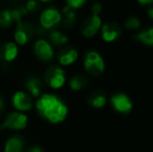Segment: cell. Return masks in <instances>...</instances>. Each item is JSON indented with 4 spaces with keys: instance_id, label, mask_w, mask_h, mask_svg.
<instances>
[{
    "instance_id": "6da1fadb",
    "label": "cell",
    "mask_w": 153,
    "mask_h": 152,
    "mask_svg": "<svg viewBox=\"0 0 153 152\" xmlns=\"http://www.w3.org/2000/svg\"><path fill=\"white\" fill-rule=\"evenodd\" d=\"M36 110L42 117L51 123H59L66 119L68 108L53 94H44L36 101Z\"/></svg>"
},
{
    "instance_id": "7a4b0ae2",
    "label": "cell",
    "mask_w": 153,
    "mask_h": 152,
    "mask_svg": "<svg viewBox=\"0 0 153 152\" xmlns=\"http://www.w3.org/2000/svg\"><path fill=\"white\" fill-rule=\"evenodd\" d=\"M85 71L93 76H99L103 73L105 69L104 61L100 54L95 51H90L85 54Z\"/></svg>"
},
{
    "instance_id": "3957f363",
    "label": "cell",
    "mask_w": 153,
    "mask_h": 152,
    "mask_svg": "<svg viewBox=\"0 0 153 152\" xmlns=\"http://www.w3.org/2000/svg\"><path fill=\"white\" fill-rule=\"evenodd\" d=\"M65 74L66 73L62 68L57 67V66H51L45 72L44 80L52 89H59L66 82Z\"/></svg>"
},
{
    "instance_id": "277c9868",
    "label": "cell",
    "mask_w": 153,
    "mask_h": 152,
    "mask_svg": "<svg viewBox=\"0 0 153 152\" xmlns=\"http://www.w3.org/2000/svg\"><path fill=\"white\" fill-rule=\"evenodd\" d=\"M27 125V117L22 113L14 112L5 117L3 123L1 124V129L21 130Z\"/></svg>"
},
{
    "instance_id": "5b68a950",
    "label": "cell",
    "mask_w": 153,
    "mask_h": 152,
    "mask_svg": "<svg viewBox=\"0 0 153 152\" xmlns=\"http://www.w3.org/2000/svg\"><path fill=\"white\" fill-rule=\"evenodd\" d=\"M62 20V16L59 12L54 7H48L41 14L40 26L44 29H51L55 27Z\"/></svg>"
},
{
    "instance_id": "8992f818",
    "label": "cell",
    "mask_w": 153,
    "mask_h": 152,
    "mask_svg": "<svg viewBox=\"0 0 153 152\" xmlns=\"http://www.w3.org/2000/svg\"><path fill=\"white\" fill-rule=\"evenodd\" d=\"M34 35V26L26 21H21L17 24L15 31V41L19 45H25Z\"/></svg>"
},
{
    "instance_id": "52a82bcc",
    "label": "cell",
    "mask_w": 153,
    "mask_h": 152,
    "mask_svg": "<svg viewBox=\"0 0 153 152\" xmlns=\"http://www.w3.org/2000/svg\"><path fill=\"white\" fill-rule=\"evenodd\" d=\"M34 53L42 61H50L53 57V50L51 45L46 40H38L34 44Z\"/></svg>"
},
{
    "instance_id": "ba28073f",
    "label": "cell",
    "mask_w": 153,
    "mask_h": 152,
    "mask_svg": "<svg viewBox=\"0 0 153 152\" xmlns=\"http://www.w3.org/2000/svg\"><path fill=\"white\" fill-rule=\"evenodd\" d=\"M13 104L18 110L25 112L29 110L32 108V100L30 96L23 91L16 92L13 96Z\"/></svg>"
},
{
    "instance_id": "9c48e42d",
    "label": "cell",
    "mask_w": 153,
    "mask_h": 152,
    "mask_svg": "<svg viewBox=\"0 0 153 152\" xmlns=\"http://www.w3.org/2000/svg\"><path fill=\"white\" fill-rule=\"evenodd\" d=\"M111 101L114 108L122 114H127L132 110V103L130 99L124 94H116L115 96L111 97Z\"/></svg>"
},
{
    "instance_id": "30bf717a",
    "label": "cell",
    "mask_w": 153,
    "mask_h": 152,
    "mask_svg": "<svg viewBox=\"0 0 153 152\" xmlns=\"http://www.w3.org/2000/svg\"><path fill=\"white\" fill-rule=\"evenodd\" d=\"M101 27V19L99 16L89 17L82 24V33L85 37L91 38L97 33Z\"/></svg>"
},
{
    "instance_id": "8fae6325",
    "label": "cell",
    "mask_w": 153,
    "mask_h": 152,
    "mask_svg": "<svg viewBox=\"0 0 153 152\" xmlns=\"http://www.w3.org/2000/svg\"><path fill=\"white\" fill-rule=\"evenodd\" d=\"M122 35V28L118 23H107L102 26V39L105 42H113Z\"/></svg>"
},
{
    "instance_id": "7c38bea8",
    "label": "cell",
    "mask_w": 153,
    "mask_h": 152,
    "mask_svg": "<svg viewBox=\"0 0 153 152\" xmlns=\"http://www.w3.org/2000/svg\"><path fill=\"white\" fill-rule=\"evenodd\" d=\"M18 55V46L14 42L4 43L0 47V59L4 62H12Z\"/></svg>"
},
{
    "instance_id": "4fadbf2b",
    "label": "cell",
    "mask_w": 153,
    "mask_h": 152,
    "mask_svg": "<svg viewBox=\"0 0 153 152\" xmlns=\"http://www.w3.org/2000/svg\"><path fill=\"white\" fill-rule=\"evenodd\" d=\"M78 56V53L75 50L74 48H71V47H66V48H62L61 51L59 52V62L61 63L62 66H68L71 65L72 63H74L77 59Z\"/></svg>"
},
{
    "instance_id": "5bb4252c",
    "label": "cell",
    "mask_w": 153,
    "mask_h": 152,
    "mask_svg": "<svg viewBox=\"0 0 153 152\" xmlns=\"http://www.w3.org/2000/svg\"><path fill=\"white\" fill-rule=\"evenodd\" d=\"M24 149V140L19 136H13L7 139L3 152H22Z\"/></svg>"
},
{
    "instance_id": "9a60e30c",
    "label": "cell",
    "mask_w": 153,
    "mask_h": 152,
    "mask_svg": "<svg viewBox=\"0 0 153 152\" xmlns=\"http://www.w3.org/2000/svg\"><path fill=\"white\" fill-rule=\"evenodd\" d=\"M27 91L34 97H38L41 95V92L43 89V82L39 77H30L26 80L25 83Z\"/></svg>"
},
{
    "instance_id": "2e32d148",
    "label": "cell",
    "mask_w": 153,
    "mask_h": 152,
    "mask_svg": "<svg viewBox=\"0 0 153 152\" xmlns=\"http://www.w3.org/2000/svg\"><path fill=\"white\" fill-rule=\"evenodd\" d=\"M89 103L96 108H101L106 103V96H105L102 92L93 93L89 98Z\"/></svg>"
},
{
    "instance_id": "e0dca14e",
    "label": "cell",
    "mask_w": 153,
    "mask_h": 152,
    "mask_svg": "<svg viewBox=\"0 0 153 152\" xmlns=\"http://www.w3.org/2000/svg\"><path fill=\"white\" fill-rule=\"evenodd\" d=\"M88 83V78L85 75H75L72 77L70 80V87L74 91H78L81 90L87 85Z\"/></svg>"
},
{
    "instance_id": "ac0fdd59",
    "label": "cell",
    "mask_w": 153,
    "mask_h": 152,
    "mask_svg": "<svg viewBox=\"0 0 153 152\" xmlns=\"http://www.w3.org/2000/svg\"><path fill=\"white\" fill-rule=\"evenodd\" d=\"M49 40L51 41L52 44L56 45V46H61V45H64L68 42V38L62 33L57 30H53L49 33Z\"/></svg>"
},
{
    "instance_id": "d6986e66",
    "label": "cell",
    "mask_w": 153,
    "mask_h": 152,
    "mask_svg": "<svg viewBox=\"0 0 153 152\" xmlns=\"http://www.w3.org/2000/svg\"><path fill=\"white\" fill-rule=\"evenodd\" d=\"M135 39L140 40L146 45H153V27L140 33L139 35L135 36Z\"/></svg>"
},
{
    "instance_id": "ffe728a7",
    "label": "cell",
    "mask_w": 153,
    "mask_h": 152,
    "mask_svg": "<svg viewBox=\"0 0 153 152\" xmlns=\"http://www.w3.org/2000/svg\"><path fill=\"white\" fill-rule=\"evenodd\" d=\"M13 22L14 20H13L10 10H3L0 12V26L6 28V27H10L13 24Z\"/></svg>"
},
{
    "instance_id": "44dd1931",
    "label": "cell",
    "mask_w": 153,
    "mask_h": 152,
    "mask_svg": "<svg viewBox=\"0 0 153 152\" xmlns=\"http://www.w3.org/2000/svg\"><path fill=\"white\" fill-rule=\"evenodd\" d=\"M64 13H65V18H64L65 26H71V25L74 24L75 20H76V14L72 10H70L68 6H66L64 8Z\"/></svg>"
},
{
    "instance_id": "7402d4cb",
    "label": "cell",
    "mask_w": 153,
    "mask_h": 152,
    "mask_svg": "<svg viewBox=\"0 0 153 152\" xmlns=\"http://www.w3.org/2000/svg\"><path fill=\"white\" fill-rule=\"evenodd\" d=\"M10 14H12L13 20L19 23V22H21L22 17L25 16L26 14H28V12H27V10L25 8V6H19V7H16L10 10Z\"/></svg>"
},
{
    "instance_id": "603a6c76",
    "label": "cell",
    "mask_w": 153,
    "mask_h": 152,
    "mask_svg": "<svg viewBox=\"0 0 153 152\" xmlns=\"http://www.w3.org/2000/svg\"><path fill=\"white\" fill-rule=\"evenodd\" d=\"M140 25H141V22H140L139 19L135 18V17H129L124 22V26H125V28H127V29H133V30H134V29L139 28Z\"/></svg>"
},
{
    "instance_id": "cb8c5ba5",
    "label": "cell",
    "mask_w": 153,
    "mask_h": 152,
    "mask_svg": "<svg viewBox=\"0 0 153 152\" xmlns=\"http://www.w3.org/2000/svg\"><path fill=\"white\" fill-rule=\"evenodd\" d=\"M85 3V0H68L67 1V6L70 10H76V8L81 7Z\"/></svg>"
},
{
    "instance_id": "d4e9b609",
    "label": "cell",
    "mask_w": 153,
    "mask_h": 152,
    "mask_svg": "<svg viewBox=\"0 0 153 152\" xmlns=\"http://www.w3.org/2000/svg\"><path fill=\"white\" fill-rule=\"evenodd\" d=\"M38 7V2L34 1V0H31V1H28L25 5V8L27 10V12H33L34 10H36Z\"/></svg>"
},
{
    "instance_id": "484cf974",
    "label": "cell",
    "mask_w": 153,
    "mask_h": 152,
    "mask_svg": "<svg viewBox=\"0 0 153 152\" xmlns=\"http://www.w3.org/2000/svg\"><path fill=\"white\" fill-rule=\"evenodd\" d=\"M101 10H102V6H101V4L95 3L94 5H93V8H92L93 15H94V16H99V13L101 12Z\"/></svg>"
},
{
    "instance_id": "4316f807",
    "label": "cell",
    "mask_w": 153,
    "mask_h": 152,
    "mask_svg": "<svg viewBox=\"0 0 153 152\" xmlns=\"http://www.w3.org/2000/svg\"><path fill=\"white\" fill-rule=\"evenodd\" d=\"M27 152H44V151H43L40 147L33 146V147H31V148H29L28 150H27Z\"/></svg>"
},
{
    "instance_id": "83f0119b",
    "label": "cell",
    "mask_w": 153,
    "mask_h": 152,
    "mask_svg": "<svg viewBox=\"0 0 153 152\" xmlns=\"http://www.w3.org/2000/svg\"><path fill=\"white\" fill-rule=\"evenodd\" d=\"M3 108H4L3 100H2V98L0 97V115H1V114H2V112H3Z\"/></svg>"
},
{
    "instance_id": "f1b7e54d",
    "label": "cell",
    "mask_w": 153,
    "mask_h": 152,
    "mask_svg": "<svg viewBox=\"0 0 153 152\" xmlns=\"http://www.w3.org/2000/svg\"><path fill=\"white\" fill-rule=\"evenodd\" d=\"M148 15H149V17L153 20V8H150V10H148Z\"/></svg>"
},
{
    "instance_id": "f546056e",
    "label": "cell",
    "mask_w": 153,
    "mask_h": 152,
    "mask_svg": "<svg viewBox=\"0 0 153 152\" xmlns=\"http://www.w3.org/2000/svg\"><path fill=\"white\" fill-rule=\"evenodd\" d=\"M140 2V3H141V4H149V3H152V0H147V1H142V0H141V1H139Z\"/></svg>"
}]
</instances>
